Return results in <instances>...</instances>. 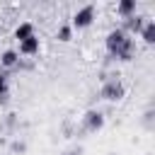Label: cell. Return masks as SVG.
<instances>
[{
	"label": "cell",
	"instance_id": "obj_1",
	"mask_svg": "<svg viewBox=\"0 0 155 155\" xmlns=\"http://www.w3.org/2000/svg\"><path fill=\"white\" fill-rule=\"evenodd\" d=\"M107 51H109V58H116V61H131L133 53H136V44L133 39L121 31V29H111L107 34Z\"/></svg>",
	"mask_w": 155,
	"mask_h": 155
},
{
	"label": "cell",
	"instance_id": "obj_2",
	"mask_svg": "<svg viewBox=\"0 0 155 155\" xmlns=\"http://www.w3.org/2000/svg\"><path fill=\"white\" fill-rule=\"evenodd\" d=\"M124 94H126V87L119 80V75H109L104 80L102 90H99V97L107 99V102H119V99H124Z\"/></svg>",
	"mask_w": 155,
	"mask_h": 155
},
{
	"label": "cell",
	"instance_id": "obj_3",
	"mask_svg": "<svg viewBox=\"0 0 155 155\" xmlns=\"http://www.w3.org/2000/svg\"><path fill=\"white\" fill-rule=\"evenodd\" d=\"M104 114L99 109H87L85 116H82V124H80V133H97L104 128Z\"/></svg>",
	"mask_w": 155,
	"mask_h": 155
},
{
	"label": "cell",
	"instance_id": "obj_4",
	"mask_svg": "<svg viewBox=\"0 0 155 155\" xmlns=\"http://www.w3.org/2000/svg\"><path fill=\"white\" fill-rule=\"evenodd\" d=\"M94 15H97L94 5H85V7H80V10L73 15L70 27H73V29H87V27L94 22Z\"/></svg>",
	"mask_w": 155,
	"mask_h": 155
},
{
	"label": "cell",
	"instance_id": "obj_5",
	"mask_svg": "<svg viewBox=\"0 0 155 155\" xmlns=\"http://www.w3.org/2000/svg\"><path fill=\"white\" fill-rule=\"evenodd\" d=\"M143 24H145V17H143V15H131V17L124 19V27H119V29L131 36V34H140Z\"/></svg>",
	"mask_w": 155,
	"mask_h": 155
},
{
	"label": "cell",
	"instance_id": "obj_6",
	"mask_svg": "<svg viewBox=\"0 0 155 155\" xmlns=\"http://www.w3.org/2000/svg\"><path fill=\"white\" fill-rule=\"evenodd\" d=\"M39 48H41V41H39V36L34 34V36H29L27 41H19V51H17V53H22V56H36Z\"/></svg>",
	"mask_w": 155,
	"mask_h": 155
},
{
	"label": "cell",
	"instance_id": "obj_7",
	"mask_svg": "<svg viewBox=\"0 0 155 155\" xmlns=\"http://www.w3.org/2000/svg\"><path fill=\"white\" fill-rule=\"evenodd\" d=\"M140 39H143L148 46L155 44V19H145V24H143V29H140Z\"/></svg>",
	"mask_w": 155,
	"mask_h": 155
},
{
	"label": "cell",
	"instance_id": "obj_8",
	"mask_svg": "<svg viewBox=\"0 0 155 155\" xmlns=\"http://www.w3.org/2000/svg\"><path fill=\"white\" fill-rule=\"evenodd\" d=\"M17 63H19V53H17L15 48H7V51L0 53V65H2V68H15Z\"/></svg>",
	"mask_w": 155,
	"mask_h": 155
},
{
	"label": "cell",
	"instance_id": "obj_9",
	"mask_svg": "<svg viewBox=\"0 0 155 155\" xmlns=\"http://www.w3.org/2000/svg\"><path fill=\"white\" fill-rule=\"evenodd\" d=\"M29 36H34V24H31V22H22V24H17V29H15V39H17V41H27Z\"/></svg>",
	"mask_w": 155,
	"mask_h": 155
},
{
	"label": "cell",
	"instance_id": "obj_10",
	"mask_svg": "<svg viewBox=\"0 0 155 155\" xmlns=\"http://www.w3.org/2000/svg\"><path fill=\"white\" fill-rule=\"evenodd\" d=\"M116 12H119V17H131V15H136V0H121L119 5H116Z\"/></svg>",
	"mask_w": 155,
	"mask_h": 155
},
{
	"label": "cell",
	"instance_id": "obj_11",
	"mask_svg": "<svg viewBox=\"0 0 155 155\" xmlns=\"http://www.w3.org/2000/svg\"><path fill=\"white\" fill-rule=\"evenodd\" d=\"M153 119H155V109H153V107H148V109H145V114H143V119H140V126H143L145 131H153V128H155Z\"/></svg>",
	"mask_w": 155,
	"mask_h": 155
},
{
	"label": "cell",
	"instance_id": "obj_12",
	"mask_svg": "<svg viewBox=\"0 0 155 155\" xmlns=\"http://www.w3.org/2000/svg\"><path fill=\"white\" fill-rule=\"evenodd\" d=\"M56 39H58V41H70V39H73V27H70V24H61L58 31H56Z\"/></svg>",
	"mask_w": 155,
	"mask_h": 155
},
{
	"label": "cell",
	"instance_id": "obj_13",
	"mask_svg": "<svg viewBox=\"0 0 155 155\" xmlns=\"http://www.w3.org/2000/svg\"><path fill=\"white\" fill-rule=\"evenodd\" d=\"M7 92H10V78L7 73H0V102H7Z\"/></svg>",
	"mask_w": 155,
	"mask_h": 155
},
{
	"label": "cell",
	"instance_id": "obj_14",
	"mask_svg": "<svg viewBox=\"0 0 155 155\" xmlns=\"http://www.w3.org/2000/svg\"><path fill=\"white\" fill-rule=\"evenodd\" d=\"M61 131H63V138H73V136H75V131H73V121H63Z\"/></svg>",
	"mask_w": 155,
	"mask_h": 155
},
{
	"label": "cell",
	"instance_id": "obj_15",
	"mask_svg": "<svg viewBox=\"0 0 155 155\" xmlns=\"http://www.w3.org/2000/svg\"><path fill=\"white\" fill-rule=\"evenodd\" d=\"M10 150L22 155V153H27V143H24V140H15V143H10Z\"/></svg>",
	"mask_w": 155,
	"mask_h": 155
},
{
	"label": "cell",
	"instance_id": "obj_16",
	"mask_svg": "<svg viewBox=\"0 0 155 155\" xmlns=\"http://www.w3.org/2000/svg\"><path fill=\"white\" fill-rule=\"evenodd\" d=\"M85 153V148L82 145H73V148H68L65 153H61V155H82Z\"/></svg>",
	"mask_w": 155,
	"mask_h": 155
},
{
	"label": "cell",
	"instance_id": "obj_17",
	"mask_svg": "<svg viewBox=\"0 0 155 155\" xmlns=\"http://www.w3.org/2000/svg\"><path fill=\"white\" fill-rule=\"evenodd\" d=\"M5 121H7V126H10V128H12L15 124H17V119H15V114H7V119H5Z\"/></svg>",
	"mask_w": 155,
	"mask_h": 155
},
{
	"label": "cell",
	"instance_id": "obj_18",
	"mask_svg": "<svg viewBox=\"0 0 155 155\" xmlns=\"http://www.w3.org/2000/svg\"><path fill=\"white\" fill-rule=\"evenodd\" d=\"M109 155H116V153H109Z\"/></svg>",
	"mask_w": 155,
	"mask_h": 155
}]
</instances>
